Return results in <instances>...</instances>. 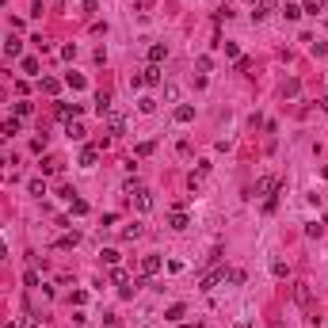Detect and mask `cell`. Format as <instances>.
<instances>
[{"label": "cell", "mask_w": 328, "mask_h": 328, "mask_svg": "<svg viewBox=\"0 0 328 328\" xmlns=\"http://www.w3.org/2000/svg\"><path fill=\"white\" fill-rule=\"evenodd\" d=\"M130 199H134V206H138L142 214H149V210H153V195H149V191H145L142 183H138L134 191H130Z\"/></svg>", "instance_id": "cell-1"}, {"label": "cell", "mask_w": 328, "mask_h": 328, "mask_svg": "<svg viewBox=\"0 0 328 328\" xmlns=\"http://www.w3.org/2000/svg\"><path fill=\"white\" fill-rule=\"evenodd\" d=\"M290 298L298 301L301 309H309V305H313V290H309V283H294V290H290Z\"/></svg>", "instance_id": "cell-2"}, {"label": "cell", "mask_w": 328, "mask_h": 328, "mask_svg": "<svg viewBox=\"0 0 328 328\" xmlns=\"http://www.w3.org/2000/svg\"><path fill=\"white\" fill-rule=\"evenodd\" d=\"M103 118H107V130H111V134H122V130H126V114L118 111L114 103H111V111L103 114Z\"/></svg>", "instance_id": "cell-3"}, {"label": "cell", "mask_w": 328, "mask_h": 328, "mask_svg": "<svg viewBox=\"0 0 328 328\" xmlns=\"http://www.w3.org/2000/svg\"><path fill=\"white\" fill-rule=\"evenodd\" d=\"M229 279V271L225 267H218V271H210V275H202V283H199V290H214L218 283H225Z\"/></svg>", "instance_id": "cell-4"}, {"label": "cell", "mask_w": 328, "mask_h": 328, "mask_svg": "<svg viewBox=\"0 0 328 328\" xmlns=\"http://www.w3.org/2000/svg\"><path fill=\"white\" fill-rule=\"evenodd\" d=\"M271 191H279V180L275 176H259L256 187H252V195H271Z\"/></svg>", "instance_id": "cell-5"}, {"label": "cell", "mask_w": 328, "mask_h": 328, "mask_svg": "<svg viewBox=\"0 0 328 328\" xmlns=\"http://www.w3.org/2000/svg\"><path fill=\"white\" fill-rule=\"evenodd\" d=\"M160 271H164V259L160 256H145L142 259V275L145 279H149V275H160Z\"/></svg>", "instance_id": "cell-6"}, {"label": "cell", "mask_w": 328, "mask_h": 328, "mask_svg": "<svg viewBox=\"0 0 328 328\" xmlns=\"http://www.w3.org/2000/svg\"><path fill=\"white\" fill-rule=\"evenodd\" d=\"M96 160H100V145H84L80 149V168H96Z\"/></svg>", "instance_id": "cell-7"}, {"label": "cell", "mask_w": 328, "mask_h": 328, "mask_svg": "<svg viewBox=\"0 0 328 328\" xmlns=\"http://www.w3.org/2000/svg\"><path fill=\"white\" fill-rule=\"evenodd\" d=\"M76 114H80V103H61V107H57V118H61V122H73Z\"/></svg>", "instance_id": "cell-8"}, {"label": "cell", "mask_w": 328, "mask_h": 328, "mask_svg": "<svg viewBox=\"0 0 328 328\" xmlns=\"http://www.w3.org/2000/svg\"><path fill=\"white\" fill-rule=\"evenodd\" d=\"M164 57H168V46H164V42H153V46H149V65H160Z\"/></svg>", "instance_id": "cell-9"}, {"label": "cell", "mask_w": 328, "mask_h": 328, "mask_svg": "<svg viewBox=\"0 0 328 328\" xmlns=\"http://www.w3.org/2000/svg\"><path fill=\"white\" fill-rule=\"evenodd\" d=\"M168 225L176 229V233H183V229H187V214H183V210H180V206H176V210H172V214H168Z\"/></svg>", "instance_id": "cell-10"}, {"label": "cell", "mask_w": 328, "mask_h": 328, "mask_svg": "<svg viewBox=\"0 0 328 328\" xmlns=\"http://www.w3.org/2000/svg\"><path fill=\"white\" fill-rule=\"evenodd\" d=\"M15 134H19V118H4V122H0V138H15Z\"/></svg>", "instance_id": "cell-11"}, {"label": "cell", "mask_w": 328, "mask_h": 328, "mask_svg": "<svg viewBox=\"0 0 328 328\" xmlns=\"http://www.w3.org/2000/svg\"><path fill=\"white\" fill-rule=\"evenodd\" d=\"M191 118H195V107L191 103H180L176 107V122H191Z\"/></svg>", "instance_id": "cell-12"}, {"label": "cell", "mask_w": 328, "mask_h": 328, "mask_svg": "<svg viewBox=\"0 0 328 328\" xmlns=\"http://www.w3.org/2000/svg\"><path fill=\"white\" fill-rule=\"evenodd\" d=\"M80 244V233H61L57 237V248H76Z\"/></svg>", "instance_id": "cell-13"}, {"label": "cell", "mask_w": 328, "mask_h": 328, "mask_svg": "<svg viewBox=\"0 0 328 328\" xmlns=\"http://www.w3.org/2000/svg\"><path fill=\"white\" fill-rule=\"evenodd\" d=\"M206 176H210V164H206V160H202L199 168L191 172V187H199V183H202V180H206Z\"/></svg>", "instance_id": "cell-14"}, {"label": "cell", "mask_w": 328, "mask_h": 328, "mask_svg": "<svg viewBox=\"0 0 328 328\" xmlns=\"http://www.w3.org/2000/svg\"><path fill=\"white\" fill-rule=\"evenodd\" d=\"M4 54H8V57H19V54H23V42L8 35V42H4Z\"/></svg>", "instance_id": "cell-15"}, {"label": "cell", "mask_w": 328, "mask_h": 328, "mask_svg": "<svg viewBox=\"0 0 328 328\" xmlns=\"http://www.w3.org/2000/svg\"><path fill=\"white\" fill-rule=\"evenodd\" d=\"M65 84H69L73 92H84V84H88V80L80 76V73H69V76H65Z\"/></svg>", "instance_id": "cell-16"}, {"label": "cell", "mask_w": 328, "mask_h": 328, "mask_svg": "<svg viewBox=\"0 0 328 328\" xmlns=\"http://www.w3.org/2000/svg\"><path fill=\"white\" fill-rule=\"evenodd\" d=\"M145 84H160V65H149V69H142Z\"/></svg>", "instance_id": "cell-17"}, {"label": "cell", "mask_w": 328, "mask_h": 328, "mask_svg": "<svg viewBox=\"0 0 328 328\" xmlns=\"http://www.w3.org/2000/svg\"><path fill=\"white\" fill-rule=\"evenodd\" d=\"M122 237H126V241H138V237H145V225H138V221H134V225L122 229Z\"/></svg>", "instance_id": "cell-18"}, {"label": "cell", "mask_w": 328, "mask_h": 328, "mask_svg": "<svg viewBox=\"0 0 328 328\" xmlns=\"http://www.w3.org/2000/svg\"><path fill=\"white\" fill-rule=\"evenodd\" d=\"M183 317H187V305H168L164 321H183Z\"/></svg>", "instance_id": "cell-19"}, {"label": "cell", "mask_w": 328, "mask_h": 328, "mask_svg": "<svg viewBox=\"0 0 328 328\" xmlns=\"http://www.w3.org/2000/svg\"><path fill=\"white\" fill-rule=\"evenodd\" d=\"M42 172H46V176H57V172H61V160H57V157H46L42 160Z\"/></svg>", "instance_id": "cell-20"}, {"label": "cell", "mask_w": 328, "mask_h": 328, "mask_svg": "<svg viewBox=\"0 0 328 328\" xmlns=\"http://www.w3.org/2000/svg\"><path fill=\"white\" fill-rule=\"evenodd\" d=\"M57 88H61V80H54V76H42V92H46V96H57Z\"/></svg>", "instance_id": "cell-21"}, {"label": "cell", "mask_w": 328, "mask_h": 328, "mask_svg": "<svg viewBox=\"0 0 328 328\" xmlns=\"http://www.w3.org/2000/svg\"><path fill=\"white\" fill-rule=\"evenodd\" d=\"M96 111H100V118L111 111V96H107V92H100V100H96Z\"/></svg>", "instance_id": "cell-22"}, {"label": "cell", "mask_w": 328, "mask_h": 328, "mask_svg": "<svg viewBox=\"0 0 328 328\" xmlns=\"http://www.w3.org/2000/svg\"><path fill=\"white\" fill-rule=\"evenodd\" d=\"M325 8H328V0H309V4H305V8H301V12L317 15V12H325Z\"/></svg>", "instance_id": "cell-23"}, {"label": "cell", "mask_w": 328, "mask_h": 328, "mask_svg": "<svg viewBox=\"0 0 328 328\" xmlns=\"http://www.w3.org/2000/svg\"><path fill=\"white\" fill-rule=\"evenodd\" d=\"M23 73L27 76H38V57H23Z\"/></svg>", "instance_id": "cell-24"}, {"label": "cell", "mask_w": 328, "mask_h": 328, "mask_svg": "<svg viewBox=\"0 0 328 328\" xmlns=\"http://www.w3.org/2000/svg\"><path fill=\"white\" fill-rule=\"evenodd\" d=\"M138 111H142V114H153V111H157V100H149V96L138 100Z\"/></svg>", "instance_id": "cell-25"}, {"label": "cell", "mask_w": 328, "mask_h": 328, "mask_svg": "<svg viewBox=\"0 0 328 328\" xmlns=\"http://www.w3.org/2000/svg\"><path fill=\"white\" fill-rule=\"evenodd\" d=\"M31 195L42 199V195H46V180H31Z\"/></svg>", "instance_id": "cell-26"}, {"label": "cell", "mask_w": 328, "mask_h": 328, "mask_svg": "<svg viewBox=\"0 0 328 328\" xmlns=\"http://www.w3.org/2000/svg\"><path fill=\"white\" fill-rule=\"evenodd\" d=\"M31 111H35V107H31L27 100H19V103H15V118H27Z\"/></svg>", "instance_id": "cell-27"}, {"label": "cell", "mask_w": 328, "mask_h": 328, "mask_svg": "<svg viewBox=\"0 0 328 328\" xmlns=\"http://www.w3.org/2000/svg\"><path fill=\"white\" fill-rule=\"evenodd\" d=\"M69 210L80 218V214H88V202H84V199H73V202H69Z\"/></svg>", "instance_id": "cell-28"}, {"label": "cell", "mask_w": 328, "mask_h": 328, "mask_svg": "<svg viewBox=\"0 0 328 328\" xmlns=\"http://www.w3.org/2000/svg\"><path fill=\"white\" fill-rule=\"evenodd\" d=\"M263 210H267V214H275V210H279V195H275V191L263 199Z\"/></svg>", "instance_id": "cell-29"}, {"label": "cell", "mask_w": 328, "mask_h": 328, "mask_svg": "<svg viewBox=\"0 0 328 328\" xmlns=\"http://www.w3.org/2000/svg\"><path fill=\"white\" fill-rule=\"evenodd\" d=\"M69 138H73V142H80V138H84V126H80V122H69Z\"/></svg>", "instance_id": "cell-30"}, {"label": "cell", "mask_w": 328, "mask_h": 328, "mask_svg": "<svg viewBox=\"0 0 328 328\" xmlns=\"http://www.w3.org/2000/svg\"><path fill=\"white\" fill-rule=\"evenodd\" d=\"M100 256H103V263H111V267H114V263H118V252H114V248H103Z\"/></svg>", "instance_id": "cell-31"}, {"label": "cell", "mask_w": 328, "mask_h": 328, "mask_svg": "<svg viewBox=\"0 0 328 328\" xmlns=\"http://www.w3.org/2000/svg\"><path fill=\"white\" fill-rule=\"evenodd\" d=\"M271 275H275V279H286V263H283V259H275V263H271Z\"/></svg>", "instance_id": "cell-32"}, {"label": "cell", "mask_w": 328, "mask_h": 328, "mask_svg": "<svg viewBox=\"0 0 328 328\" xmlns=\"http://www.w3.org/2000/svg\"><path fill=\"white\" fill-rule=\"evenodd\" d=\"M195 69H199V73H210V69H214V61H210V57H199V61H195Z\"/></svg>", "instance_id": "cell-33"}, {"label": "cell", "mask_w": 328, "mask_h": 328, "mask_svg": "<svg viewBox=\"0 0 328 328\" xmlns=\"http://www.w3.org/2000/svg\"><path fill=\"white\" fill-rule=\"evenodd\" d=\"M283 15H286V19H298V15H301V8H298V4H286V8H283Z\"/></svg>", "instance_id": "cell-34"}, {"label": "cell", "mask_w": 328, "mask_h": 328, "mask_svg": "<svg viewBox=\"0 0 328 328\" xmlns=\"http://www.w3.org/2000/svg\"><path fill=\"white\" fill-rule=\"evenodd\" d=\"M305 233H309V237H321V233H325V225H321V221H309V225H305Z\"/></svg>", "instance_id": "cell-35"}, {"label": "cell", "mask_w": 328, "mask_h": 328, "mask_svg": "<svg viewBox=\"0 0 328 328\" xmlns=\"http://www.w3.org/2000/svg\"><path fill=\"white\" fill-rule=\"evenodd\" d=\"M221 46H225V57H233V61L241 57V50H237V42H221Z\"/></svg>", "instance_id": "cell-36"}, {"label": "cell", "mask_w": 328, "mask_h": 328, "mask_svg": "<svg viewBox=\"0 0 328 328\" xmlns=\"http://www.w3.org/2000/svg\"><path fill=\"white\" fill-rule=\"evenodd\" d=\"M164 271H172V275H180V271H183V263H180V259H168V263H164Z\"/></svg>", "instance_id": "cell-37"}, {"label": "cell", "mask_w": 328, "mask_h": 328, "mask_svg": "<svg viewBox=\"0 0 328 328\" xmlns=\"http://www.w3.org/2000/svg\"><path fill=\"white\" fill-rule=\"evenodd\" d=\"M298 88H301L298 80H286V88H283V96H298Z\"/></svg>", "instance_id": "cell-38"}, {"label": "cell", "mask_w": 328, "mask_h": 328, "mask_svg": "<svg viewBox=\"0 0 328 328\" xmlns=\"http://www.w3.org/2000/svg\"><path fill=\"white\" fill-rule=\"evenodd\" d=\"M267 12H271L267 4H256V12H252V19H267Z\"/></svg>", "instance_id": "cell-39"}, {"label": "cell", "mask_w": 328, "mask_h": 328, "mask_svg": "<svg viewBox=\"0 0 328 328\" xmlns=\"http://www.w3.org/2000/svg\"><path fill=\"white\" fill-rule=\"evenodd\" d=\"M4 256H8V248H4V244H0V263H4Z\"/></svg>", "instance_id": "cell-40"}, {"label": "cell", "mask_w": 328, "mask_h": 328, "mask_svg": "<svg viewBox=\"0 0 328 328\" xmlns=\"http://www.w3.org/2000/svg\"><path fill=\"white\" fill-rule=\"evenodd\" d=\"M325 111H328V100H325Z\"/></svg>", "instance_id": "cell-41"}, {"label": "cell", "mask_w": 328, "mask_h": 328, "mask_svg": "<svg viewBox=\"0 0 328 328\" xmlns=\"http://www.w3.org/2000/svg\"><path fill=\"white\" fill-rule=\"evenodd\" d=\"M252 4H259V0H252Z\"/></svg>", "instance_id": "cell-42"}, {"label": "cell", "mask_w": 328, "mask_h": 328, "mask_svg": "<svg viewBox=\"0 0 328 328\" xmlns=\"http://www.w3.org/2000/svg\"><path fill=\"white\" fill-rule=\"evenodd\" d=\"M35 328H38V325H35Z\"/></svg>", "instance_id": "cell-43"}]
</instances>
